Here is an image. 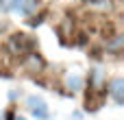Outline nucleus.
I'll use <instances>...</instances> for the list:
<instances>
[{"label": "nucleus", "instance_id": "1", "mask_svg": "<svg viewBox=\"0 0 124 120\" xmlns=\"http://www.w3.org/2000/svg\"><path fill=\"white\" fill-rule=\"evenodd\" d=\"M33 48H35V42H33V37L31 35H24V33H15V35H11L9 37V50L13 52V55H22V57H26L28 52H33Z\"/></svg>", "mask_w": 124, "mask_h": 120}, {"label": "nucleus", "instance_id": "2", "mask_svg": "<svg viewBox=\"0 0 124 120\" xmlns=\"http://www.w3.org/2000/svg\"><path fill=\"white\" fill-rule=\"evenodd\" d=\"M37 7H39L37 0H15V2H13V9L20 11L22 15H31V13H35Z\"/></svg>", "mask_w": 124, "mask_h": 120}, {"label": "nucleus", "instance_id": "3", "mask_svg": "<svg viewBox=\"0 0 124 120\" xmlns=\"http://www.w3.org/2000/svg\"><path fill=\"white\" fill-rule=\"evenodd\" d=\"M24 66H26L28 72H37V70L44 68V59H41L37 52H28V55L24 57Z\"/></svg>", "mask_w": 124, "mask_h": 120}, {"label": "nucleus", "instance_id": "4", "mask_svg": "<svg viewBox=\"0 0 124 120\" xmlns=\"http://www.w3.org/2000/svg\"><path fill=\"white\" fill-rule=\"evenodd\" d=\"M109 92H111V96L116 98V103L122 105V101H124V81L122 79H113V81L109 83Z\"/></svg>", "mask_w": 124, "mask_h": 120}, {"label": "nucleus", "instance_id": "5", "mask_svg": "<svg viewBox=\"0 0 124 120\" xmlns=\"http://www.w3.org/2000/svg\"><path fill=\"white\" fill-rule=\"evenodd\" d=\"M28 105H31V109H33V114H35L37 118L44 120L48 116V107H46L44 101H39V98H28Z\"/></svg>", "mask_w": 124, "mask_h": 120}, {"label": "nucleus", "instance_id": "6", "mask_svg": "<svg viewBox=\"0 0 124 120\" xmlns=\"http://www.w3.org/2000/svg\"><path fill=\"white\" fill-rule=\"evenodd\" d=\"M122 42H124V37H122V35H116V39H113V42H109V44H107V48H109V50H116V52H118V50H120V46H122Z\"/></svg>", "mask_w": 124, "mask_h": 120}, {"label": "nucleus", "instance_id": "7", "mask_svg": "<svg viewBox=\"0 0 124 120\" xmlns=\"http://www.w3.org/2000/svg\"><path fill=\"white\" fill-rule=\"evenodd\" d=\"M81 85H83L81 77H70V79H68V87H70V90H81Z\"/></svg>", "mask_w": 124, "mask_h": 120}, {"label": "nucleus", "instance_id": "8", "mask_svg": "<svg viewBox=\"0 0 124 120\" xmlns=\"http://www.w3.org/2000/svg\"><path fill=\"white\" fill-rule=\"evenodd\" d=\"M13 2H15V0H0V9L11 11V9H13Z\"/></svg>", "mask_w": 124, "mask_h": 120}, {"label": "nucleus", "instance_id": "9", "mask_svg": "<svg viewBox=\"0 0 124 120\" xmlns=\"http://www.w3.org/2000/svg\"><path fill=\"white\" fill-rule=\"evenodd\" d=\"M17 120H24V118H17Z\"/></svg>", "mask_w": 124, "mask_h": 120}]
</instances>
